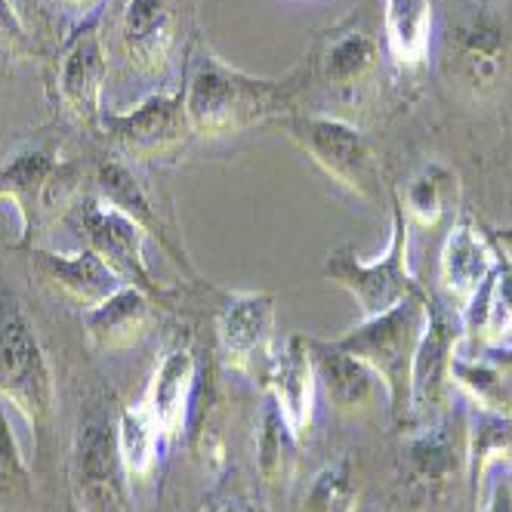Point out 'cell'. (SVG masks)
<instances>
[{
  "mask_svg": "<svg viewBox=\"0 0 512 512\" xmlns=\"http://www.w3.org/2000/svg\"><path fill=\"white\" fill-rule=\"evenodd\" d=\"M463 331L491 346L512 343V256H497V266L479 287V294L460 312Z\"/></svg>",
  "mask_w": 512,
  "mask_h": 512,
  "instance_id": "cell-21",
  "label": "cell"
},
{
  "mask_svg": "<svg viewBox=\"0 0 512 512\" xmlns=\"http://www.w3.org/2000/svg\"><path fill=\"white\" fill-rule=\"evenodd\" d=\"M457 201V176L445 164H423L411 179L405 192H401V210H405L408 223L417 226H435L438 219L448 213V204Z\"/></svg>",
  "mask_w": 512,
  "mask_h": 512,
  "instance_id": "cell-26",
  "label": "cell"
},
{
  "mask_svg": "<svg viewBox=\"0 0 512 512\" xmlns=\"http://www.w3.org/2000/svg\"><path fill=\"white\" fill-rule=\"evenodd\" d=\"M512 457V411H485L479 408L469 423L466 438V466H469V488L479 500V488L485 482V472Z\"/></svg>",
  "mask_w": 512,
  "mask_h": 512,
  "instance_id": "cell-25",
  "label": "cell"
},
{
  "mask_svg": "<svg viewBox=\"0 0 512 512\" xmlns=\"http://www.w3.org/2000/svg\"><path fill=\"white\" fill-rule=\"evenodd\" d=\"M99 130L112 139L127 158L152 161L167 155L170 149L192 133L186 115V93L170 96H149L127 112H102Z\"/></svg>",
  "mask_w": 512,
  "mask_h": 512,
  "instance_id": "cell-10",
  "label": "cell"
},
{
  "mask_svg": "<svg viewBox=\"0 0 512 512\" xmlns=\"http://www.w3.org/2000/svg\"><path fill=\"white\" fill-rule=\"evenodd\" d=\"M161 442H164V435H161L152 411L145 408L142 398L136 401V405L121 411V417H118V451H121V463H124L130 479H145V475L155 469Z\"/></svg>",
  "mask_w": 512,
  "mask_h": 512,
  "instance_id": "cell-27",
  "label": "cell"
},
{
  "mask_svg": "<svg viewBox=\"0 0 512 512\" xmlns=\"http://www.w3.org/2000/svg\"><path fill=\"white\" fill-rule=\"evenodd\" d=\"M278 124L287 139L297 142L346 192L368 204L383 201V167L374 145L361 130L346 121L321 115H284Z\"/></svg>",
  "mask_w": 512,
  "mask_h": 512,
  "instance_id": "cell-5",
  "label": "cell"
},
{
  "mask_svg": "<svg viewBox=\"0 0 512 512\" xmlns=\"http://www.w3.org/2000/svg\"><path fill=\"white\" fill-rule=\"evenodd\" d=\"M195 371H198V364H195L192 349L173 346L158 361V368L149 380V389L142 395L145 408L152 411V417L164 435V442H173V438L186 429L192 392H195Z\"/></svg>",
  "mask_w": 512,
  "mask_h": 512,
  "instance_id": "cell-18",
  "label": "cell"
},
{
  "mask_svg": "<svg viewBox=\"0 0 512 512\" xmlns=\"http://www.w3.org/2000/svg\"><path fill=\"white\" fill-rule=\"evenodd\" d=\"M28 488V472L7 420V405L0 401V506H7Z\"/></svg>",
  "mask_w": 512,
  "mask_h": 512,
  "instance_id": "cell-32",
  "label": "cell"
},
{
  "mask_svg": "<svg viewBox=\"0 0 512 512\" xmlns=\"http://www.w3.org/2000/svg\"><path fill=\"white\" fill-rule=\"evenodd\" d=\"M68 223L84 238V247H90L124 284L139 287L155 303L167 297V290L155 281L149 263H145V238L149 235L130 216H124L96 195L75 204V210L68 213Z\"/></svg>",
  "mask_w": 512,
  "mask_h": 512,
  "instance_id": "cell-7",
  "label": "cell"
},
{
  "mask_svg": "<svg viewBox=\"0 0 512 512\" xmlns=\"http://www.w3.org/2000/svg\"><path fill=\"white\" fill-rule=\"evenodd\" d=\"M457 59L463 75L475 87H488L497 81L506 62V38L503 28L491 16H475L457 28Z\"/></svg>",
  "mask_w": 512,
  "mask_h": 512,
  "instance_id": "cell-24",
  "label": "cell"
},
{
  "mask_svg": "<svg viewBox=\"0 0 512 512\" xmlns=\"http://www.w3.org/2000/svg\"><path fill=\"white\" fill-rule=\"evenodd\" d=\"M0 401L34 432H44L56 405V380L41 337L10 287L0 284Z\"/></svg>",
  "mask_w": 512,
  "mask_h": 512,
  "instance_id": "cell-2",
  "label": "cell"
},
{
  "mask_svg": "<svg viewBox=\"0 0 512 512\" xmlns=\"http://www.w3.org/2000/svg\"><path fill=\"white\" fill-rule=\"evenodd\" d=\"M121 38L130 65H136L142 75H164L176 44V16L170 0H127Z\"/></svg>",
  "mask_w": 512,
  "mask_h": 512,
  "instance_id": "cell-17",
  "label": "cell"
},
{
  "mask_svg": "<svg viewBox=\"0 0 512 512\" xmlns=\"http://www.w3.org/2000/svg\"><path fill=\"white\" fill-rule=\"evenodd\" d=\"M78 192V167L62 164L47 145H25L0 167V201H10L19 213L22 238L16 250L34 247L47 213L68 207Z\"/></svg>",
  "mask_w": 512,
  "mask_h": 512,
  "instance_id": "cell-6",
  "label": "cell"
},
{
  "mask_svg": "<svg viewBox=\"0 0 512 512\" xmlns=\"http://www.w3.org/2000/svg\"><path fill=\"white\" fill-rule=\"evenodd\" d=\"M244 512H266V506H260V503H244Z\"/></svg>",
  "mask_w": 512,
  "mask_h": 512,
  "instance_id": "cell-36",
  "label": "cell"
},
{
  "mask_svg": "<svg viewBox=\"0 0 512 512\" xmlns=\"http://www.w3.org/2000/svg\"><path fill=\"white\" fill-rule=\"evenodd\" d=\"M290 93H294V75L284 81L253 78L216 56H204L186 87L189 127L201 136H226L269 118L281 121Z\"/></svg>",
  "mask_w": 512,
  "mask_h": 512,
  "instance_id": "cell-1",
  "label": "cell"
},
{
  "mask_svg": "<svg viewBox=\"0 0 512 512\" xmlns=\"http://www.w3.org/2000/svg\"><path fill=\"white\" fill-rule=\"evenodd\" d=\"M105 75H108V59L99 34V19H90L71 34L56 71L62 105L68 108L71 118L87 127H99Z\"/></svg>",
  "mask_w": 512,
  "mask_h": 512,
  "instance_id": "cell-12",
  "label": "cell"
},
{
  "mask_svg": "<svg viewBox=\"0 0 512 512\" xmlns=\"http://www.w3.org/2000/svg\"><path fill=\"white\" fill-rule=\"evenodd\" d=\"M482 512H512V475H500Z\"/></svg>",
  "mask_w": 512,
  "mask_h": 512,
  "instance_id": "cell-34",
  "label": "cell"
},
{
  "mask_svg": "<svg viewBox=\"0 0 512 512\" xmlns=\"http://www.w3.org/2000/svg\"><path fill=\"white\" fill-rule=\"evenodd\" d=\"M75 500L81 512H124V463L118 451V426L87 420L75 442Z\"/></svg>",
  "mask_w": 512,
  "mask_h": 512,
  "instance_id": "cell-11",
  "label": "cell"
},
{
  "mask_svg": "<svg viewBox=\"0 0 512 512\" xmlns=\"http://www.w3.org/2000/svg\"><path fill=\"white\" fill-rule=\"evenodd\" d=\"M380 59V47L371 34L343 31L324 50V81L331 87H355L371 75Z\"/></svg>",
  "mask_w": 512,
  "mask_h": 512,
  "instance_id": "cell-29",
  "label": "cell"
},
{
  "mask_svg": "<svg viewBox=\"0 0 512 512\" xmlns=\"http://www.w3.org/2000/svg\"><path fill=\"white\" fill-rule=\"evenodd\" d=\"M383 34L386 53L395 65H423L432 44V0H386Z\"/></svg>",
  "mask_w": 512,
  "mask_h": 512,
  "instance_id": "cell-22",
  "label": "cell"
},
{
  "mask_svg": "<svg viewBox=\"0 0 512 512\" xmlns=\"http://www.w3.org/2000/svg\"><path fill=\"white\" fill-rule=\"evenodd\" d=\"M306 343H309L315 383L324 389L327 401L343 414L368 408L377 392V374L368 364L343 352L334 340H306Z\"/></svg>",
  "mask_w": 512,
  "mask_h": 512,
  "instance_id": "cell-19",
  "label": "cell"
},
{
  "mask_svg": "<svg viewBox=\"0 0 512 512\" xmlns=\"http://www.w3.org/2000/svg\"><path fill=\"white\" fill-rule=\"evenodd\" d=\"M56 4L68 7V10H90L96 0H56Z\"/></svg>",
  "mask_w": 512,
  "mask_h": 512,
  "instance_id": "cell-35",
  "label": "cell"
},
{
  "mask_svg": "<svg viewBox=\"0 0 512 512\" xmlns=\"http://www.w3.org/2000/svg\"><path fill=\"white\" fill-rule=\"evenodd\" d=\"M25 253H28L31 272L65 300L84 306V312L99 306L102 300L112 297L115 290L124 287V281L108 269L90 247L75 250V253H59V250H47L34 244Z\"/></svg>",
  "mask_w": 512,
  "mask_h": 512,
  "instance_id": "cell-13",
  "label": "cell"
},
{
  "mask_svg": "<svg viewBox=\"0 0 512 512\" xmlns=\"http://www.w3.org/2000/svg\"><path fill=\"white\" fill-rule=\"evenodd\" d=\"M494 266L497 253L491 241L469 216H460L442 244V256H438V287H442L448 306L457 309V315L479 294V287Z\"/></svg>",
  "mask_w": 512,
  "mask_h": 512,
  "instance_id": "cell-14",
  "label": "cell"
},
{
  "mask_svg": "<svg viewBox=\"0 0 512 512\" xmlns=\"http://www.w3.org/2000/svg\"><path fill=\"white\" fill-rule=\"evenodd\" d=\"M451 380L466 389L485 411H509L512 405V383L488 355L466 358L457 352L451 361Z\"/></svg>",
  "mask_w": 512,
  "mask_h": 512,
  "instance_id": "cell-30",
  "label": "cell"
},
{
  "mask_svg": "<svg viewBox=\"0 0 512 512\" xmlns=\"http://www.w3.org/2000/svg\"><path fill=\"white\" fill-rule=\"evenodd\" d=\"M219 355L232 371L260 377L275 355V297L263 290H238L216 321Z\"/></svg>",
  "mask_w": 512,
  "mask_h": 512,
  "instance_id": "cell-9",
  "label": "cell"
},
{
  "mask_svg": "<svg viewBox=\"0 0 512 512\" xmlns=\"http://www.w3.org/2000/svg\"><path fill=\"white\" fill-rule=\"evenodd\" d=\"M426 300L429 294L408 297L395 309L364 318L358 327L340 340H334L343 352L355 355L377 374V380L386 386L389 408L395 417L408 414V392H411V364L414 352L420 346L423 327H426Z\"/></svg>",
  "mask_w": 512,
  "mask_h": 512,
  "instance_id": "cell-3",
  "label": "cell"
},
{
  "mask_svg": "<svg viewBox=\"0 0 512 512\" xmlns=\"http://www.w3.org/2000/svg\"><path fill=\"white\" fill-rule=\"evenodd\" d=\"M297 442L300 438L287 426L275 398L266 395L260 411V432H256V469H260L266 482H284L294 472Z\"/></svg>",
  "mask_w": 512,
  "mask_h": 512,
  "instance_id": "cell-28",
  "label": "cell"
},
{
  "mask_svg": "<svg viewBox=\"0 0 512 512\" xmlns=\"http://www.w3.org/2000/svg\"><path fill=\"white\" fill-rule=\"evenodd\" d=\"M408 247H411L408 216H405V210H401V204L395 201L392 235H389L386 253L380 256V260L368 263V260H361V253L355 247H340L327 256L321 272L327 281H334L337 287L349 290L352 300L361 309V318H374V315L395 309L398 303H405L408 297H414L423 290L411 272Z\"/></svg>",
  "mask_w": 512,
  "mask_h": 512,
  "instance_id": "cell-4",
  "label": "cell"
},
{
  "mask_svg": "<svg viewBox=\"0 0 512 512\" xmlns=\"http://www.w3.org/2000/svg\"><path fill=\"white\" fill-rule=\"evenodd\" d=\"M309 512H355L358 485L346 463L324 466L309 488Z\"/></svg>",
  "mask_w": 512,
  "mask_h": 512,
  "instance_id": "cell-31",
  "label": "cell"
},
{
  "mask_svg": "<svg viewBox=\"0 0 512 512\" xmlns=\"http://www.w3.org/2000/svg\"><path fill=\"white\" fill-rule=\"evenodd\" d=\"M463 324L451 315L448 303L426 300V327L411 364V392H408V420L417 429L442 420L448 389H451V361L460 346Z\"/></svg>",
  "mask_w": 512,
  "mask_h": 512,
  "instance_id": "cell-8",
  "label": "cell"
},
{
  "mask_svg": "<svg viewBox=\"0 0 512 512\" xmlns=\"http://www.w3.org/2000/svg\"><path fill=\"white\" fill-rule=\"evenodd\" d=\"M68 512H75V509H68Z\"/></svg>",
  "mask_w": 512,
  "mask_h": 512,
  "instance_id": "cell-37",
  "label": "cell"
},
{
  "mask_svg": "<svg viewBox=\"0 0 512 512\" xmlns=\"http://www.w3.org/2000/svg\"><path fill=\"white\" fill-rule=\"evenodd\" d=\"M22 47H25V28H22L19 16L13 13L10 0H0V50L16 53Z\"/></svg>",
  "mask_w": 512,
  "mask_h": 512,
  "instance_id": "cell-33",
  "label": "cell"
},
{
  "mask_svg": "<svg viewBox=\"0 0 512 512\" xmlns=\"http://www.w3.org/2000/svg\"><path fill=\"white\" fill-rule=\"evenodd\" d=\"M96 192H99V198L105 204H112L115 210H121L124 216H130L145 235H152L173 256L176 266H182V269L192 275V266L186 260V253H182L173 244L170 232L164 229V219H161L155 201L149 198V192L142 189L139 176L127 164H121V161H105V164H99L96 167Z\"/></svg>",
  "mask_w": 512,
  "mask_h": 512,
  "instance_id": "cell-20",
  "label": "cell"
},
{
  "mask_svg": "<svg viewBox=\"0 0 512 512\" xmlns=\"http://www.w3.org/2000/svg\"><path fill=\"white\" fill-rule=\"evenodd\" d=\"M155 300L139 287L124 284L112 297L84 312V331L96 352H121L149 334Z\"/></svg>",
  "mask_w": 512,
  "mask_h": 512,
  "instance_id": "cell-16",
  "label": "cell"
},
{
  "mask_svg": "<svg viewBox=\"0 0 512 512\" xmlns=\"http://www.w3.org/2000/svg\"><path fill=\"white\" fill-rule=\"evenodd\" d=\"M263 383L275 398V405L281 408L287 426L294 429L297 438H303L312 429L318 389L306 337H287V343L275 349L269 368L263 371Z\"/></svg>",
  "mask_w": 512,
  "mask_h": 512,
  "instance_id": "cell-15",
  "label": "cell"
},
{
  "mask_svg": "<svg viewBox=\"0 0 512 512\" xmlns=\"http://www.w3.org/2000/svg\"><path fill=\"white\" fill-rule=\"evenodd\" d=\"M457 460H460V448L448 420H435L417 429V435L405 448L408 475L423 488H438L451 482L457 472Z\"/></svg>",
  "mask_w": 512,
  "mask_h": 512,
  "instance_id": "cell-23",
  "label": "cell"
}]
</instances>
